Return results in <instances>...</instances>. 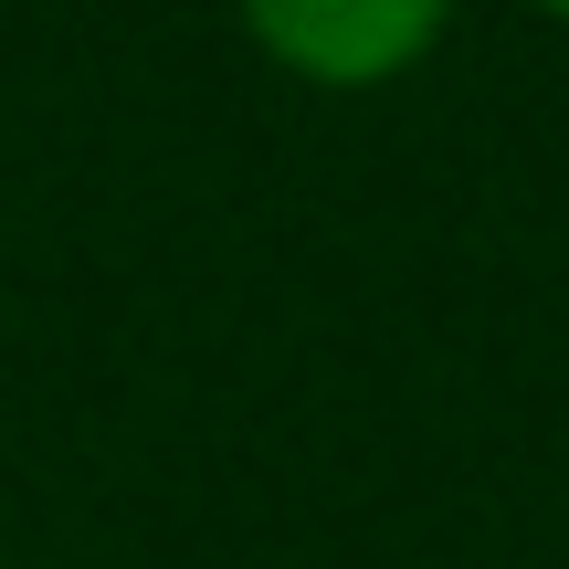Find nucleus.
<instances>
[{
	"instance_id": "nucleus-1",
	"label": "nucleus",
	"mask_w": 569,
	"mask_h": 569,
	"mask_svg": "<svg viewBox=\"0 0 569 569\" xmlns=\"http://www.w3.org/2000/svg\"><path fill=\"white\" fill-rule=\"evenodd\" d=\"M453 11H465V0H232L253 53L284 63L296 84H327V96L401 84L411 63L443 53Z\"/></svg>"
},
{
	"instance_id": "nucleus-2",
	"label": "nucleus",
	"mask_w": 569,
	"mask_h": 569,
	"mask_svg": "<svg viewBox=\"0 0 569 569\" xmlns=\"http://www.w3.org/2000/svg\"><path fill=\"white\" fill-rule=\"evenodd\" d=\"M538 11H549V21H569V0H538Z\"/></svg>"
}]
</instances>
